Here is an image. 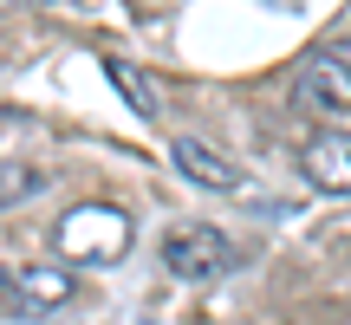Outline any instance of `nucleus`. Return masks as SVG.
<instances>
[{
	"label": "nucleus",
	"instance_id": "obj_1",
	"mask_svg": "<svg viewBox=\"0 0 351 325\" xmlns=\"http://www.w3.org/2000/svg\"><path fill=\"white\" fill-rule=\"evenodd\" d=\"M130 248V215L117 208V202H78V208H65L59 221V254L78 267H111L124 261Z\"/></svg>",
	"mask_w": 351,
	"mask_h": 325
},
{
	"label": "nucleus",
	"instance_id": "obj_2",
	"mask_svg": "<svg viewBox=\"0 0 351 325\" xmlns=\"http://www.w3.org/2000/svg\"><path fill=\"white\" fill-rule=\"evenodd\" d=\"M163 267L176 280H221L234 267V241L215 221H182V228L163 234Z\"/></svg>",
	"mask_w": 351,
	"mask_h": 325
},
{
	"label": "nucleus",
	"instance_id": "obj_3",
	"mask_svg": "<svg viewBox=\"0 0 351 325\" xmlns=\"http://www.w3.org/2000/svg\"><path fill=\"white\" fill-rule=\"evenodd\" d=\"M72 300H78V280L65 267H0V313L7 319H39Z\"/></svg>",
	"mask_w": 351,
	"mask_h": 325
},
{
	"label": "nucleus",
	"instance_id": "obj_4",
	"mask_svg": "<svg viewBox=\"0 0 351 325\" xmlns=\"http://www.w3.org/2000/svg\"><path fill=\"white\" fill-rule=\"evenodd\" d=\"M293 104L306 111H351V39H332L306 59L300 85H293Z\"/></svg>",
	"mask_w": 351,
	"mask_h": 325
},
{
	"label": "nucleus",
	"instance_id": "obj_5",
	"mask_svg": "<svg viewBox=\"0 0 351 325\" xmlns=\"http://www.w3.org/2000/svg\"><path fill=\"white\" fill-rule=\"evenodd\" d=\"M300 169L326 195H351V130H313L300 150Z\"/></svg>",
	"mask_w": 351,
	"mask_h": 325
},
{
	"label": "nucleus",
	"instance_id": "obj_6",
	"mask_svg": "<svg viewBox=\"0 0 351 325\" xmlns=\"http://www.w3.org/2000/svg\"><path fill=\"white\" fill-rule=\"evenodd\" d=\"M169 156H176V169H182L189 182H202V189H221V195H234V189H241V169L228 156H215L208 143H195V137H176Z\"/></svg>",
	"mask_w": 351,
	"mask_h": 325
},
{
	"label": "nucleus",
	"instance_id": "obj_7",
	"mask_svg": "<svg viewBox=\"0 0 351 325\" xmlns=\"http://www.w3.org/2000/svg\"><path fill=\"white\" fill-rule=\"evenodd\" d=\"M39 182H46V169H39V162H26V156H0V208L26 202Z\"/></svg>",
	"mask_w": 351,
	"mask_h": 325
},
{
	"label": "nucleus",
	"instance_id": "obj_8",
	"mask_svg": "<svg viewBox=\"0 0 351 325\" xmlns=\"http://www.w3.org/2000/svg\"><path fill=\"white\" fill-rule=\"evenodd\" d=\"M104 72H111V85H117V91H124V98H130V104H137V111H143V117H156V85H150V78H137V72H130V65H124V59H104Z\"/></svg>",
	"mask_w": 351,
	"mask_h": 325
}]
</instances>
